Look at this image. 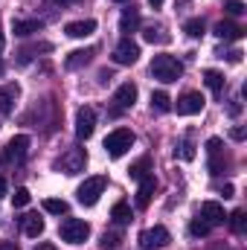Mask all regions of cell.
Returning <instances> with one entry per match:
<instances>
[{
	"mask_svg": "<svg viewBox=\"0 0 247 250\" xmlns=\"http://www.w3.org/2000/svg\"><path fill=\"white\" fill-rule=\"evenodd\" d=\"M154 189H157L154 175H145V178L140 181V189H137V207H140V209H145V207L151 204V198H154Z\"/></svg>",
	"mask_w": 247,
	"mask_h": 250,
	"instance_id": "4fadbf2b",
	"label": "cell"
},
{
	"mask_svg": "<svg viewBox=\"0 0 247 250\" xmlns=\"http://www.w3.org/2000/svg\"><path fill=\"white\" fill-rule=\"evenodd\" d=\"M0 195H6V181L0 178Z\"/></svg>",
	"mask_w": 247,
	"mask_h": 250,
	"instance_id": "b9f144b4",
	"label": "cell"
},
{
	"mask_svg": "<svg viewBox=\"0 0 247 250\" xmlns=\"http://www.w3.org/2000/svg\"><path fill=\"white\" fill-rule=\"evenodd\" d=\"M137 26H140V9L137 6L123 9V15H120V32H125V38H128L131 32H137Z\"/></svg>",
	"mask_w": 247,
	"mask_h": 250,
	"instance_id": "5bb4252c",
	"label": "cell"
},
{
	"mask_svg": "<svg viewBox=\"0 0 247 250\" xmlns=\"http://www.w3.org/2000/svg\"><path fill=\"white\" fill-rule=\"evenodd\" d=\"M3 47H6V38H3V21H0V53H3Z\"/></svg>",
	"mask_w": 247,
	"mask_h": 250,
	"instance_id": "60d3db41",
	"label": "cell"
},
{
	"mask_svg": "<svg viewBox=\"0 0 247 250\" xmlns=\"http://www.w3.org/2000/svg\"><path fill=\"white\" fill-rule=\"evenodd\" d=\"M38 250H56V248H53V245H41Z\"/></svg>",
	"mask_w": 247,
	"mask_h": 250,
	"instance_id": "ee69618b",
	"label": "cell"
},
{
	"mask_svg": "<svg viewBox=\"0 0 247 250\" xmlns=\"http://www.w3.org/2000/svg\"><path fill=\"white\" fill-rule=\"evenodd\" d=\"M111 79H114V76H111V70H102V73H99V82H102V84H105V82H111Z\"/></svg>",
	"mask_w": 247,
	"mask_h": 250,
	"instance_id": "8d00e7d4",
	"label": "cell"
},
{
	"mask_svg": "<svg viewBox=\"0 0 247 250\" xmlns=\"http://www.w3.org/2000/svg\"><path fill=\"white\" fill-rule=\"evenodd\" d=\"M64 32H67L70 38H87V35L96 32V21H73V23L64 26Z\"/></svg>",
	"mask_w": 247,
	"mask_h": 250,
	"instance_id": "9a60e30c",
	"label": "cell"
},
{
	"mask_svg": "<svg viewBox=\"0 0 247 250\" xmlns=\"http://www.w3.org/2000/svg\"><path fill=\"white\" fill-rule=\"evenodd\" d=\"M209 230H212V227H209V224H206L201 215H198V218H192V224H189V233H192L195 239H204V236H209Z\"/></svg>",
	"mask_w": 247,
	"mask_h": 250,
	"instance_id": "484cf974",
	"label": "cell"
},
{
	"mask_svg": "<svg viewBox=\"0 0 247 250\" xmlns=\"http://www.w3.org/2000/svg\"><path fill=\"white\" fill-rule=\"evenodd\" d=\"M148 169H151V160H148V157H140V160L128 169V178H131V181H143V178L148 175Z\"/></svg>",
	"mask_w": 247,
	"mask_h": 250,
	"instance_id": "cb8c5ba5",
	"label": "cell"
},
{
	"mask_svg": "<svg viewBox=\"0 0 247 250\" xmlns=\"http://www.w3.org/2000/svg\"><path fill=\"white\" fill-rule=\"evenodd\" d=\"M169 242H172V236H169V230L160 227V224L140 233V248L143 250H160V248H166Z\"/></svg>",
	"mask_w": 247,
	"mask_h": 250,
	"instance_id": "8992f818",
	"label": "cell"
},
{
	"mask_svg": "<svg viewBox=\"0 0 247 250\" xmlns=\"http://www.w3.org/2000/svg\"><path fill=\"white\" fill-rule=\"evenodd\" d=\"M84 166H87V154H84V148H67L64 151V157L59 160V169H62L64 175H79V172H84Z\"/></svg>",
	"mask_w": 247,
	"mask_h": 250,
	"instance_id": "5b68a950",
	"label": "cell"
},
{
	"mask_svg": "<svg viewBox=\"0 0 247 250\" xmlns=\"http://www.w3.org/2000/svg\"><path fill=\"white\" fill-rule=\"evenodd\" d=\"M18 99V84H3L0 87V114H12Z\"/></svg>",
	"mask_w": 247,
	"mask_h": 250,
	"instance_id": "d6986e66",
	"label": "cell"
},
{
	"mask_svg": "<svg viewBox=\"0 0 247 250\" xmlns=\"http://www.w3.org/2000/svg\"><path fill=\"white\" fill-rule=\"evenodd\" d=\"M99 245H102V250H117L120 248V236L117 233H102V242Z\"/></svg>",
	"mask_w": 247,
	"mask_h": 250,
	"instance_id": "4dcf8cb0",
	"label": "cell"
},
{
	"mask_svg": "<svg viewBox=\"0 0 247 250\" xmlns=\"http://www.w3.org/2000/svg\"><path fill=\"white\" fill-rule=\"evenodd\" d=\"M178 157H181V160H195V146H192V140H184V143L178 146Z\"/></svg>",
	"mask_w": 247,
	"mask_h": 250,
	"instance_id": "f546056e",
	"label": "cell"
},
{
	"mask_svg": "<svg viewBox=\"0 0 247 250\" xmlns=\"http://www.w3.org/2000/svg\"><path fill=\"white\" fill-rule=\"evenodd\" d=\"M26 148H29V137H26V134H18V137H12V140L6 143L3 157H6L9 163H21V160L26 157Z\"/></svg>",
	"mask_w": 247,
	"mask_h": 250,
	"instance_id": "9c48e42d",
	"label": "cell"
},
{
	"mask_svg": "<svg viewBox=\"0 0 247 250\" xmlns=\"http://www.w3.org/2000/svg\"><path fill=\"white\" fill-rule=\"evenodd\" d=\"M230 137H233V140H245V131H242V128H233Z\"/></svg>",
	"mask_w": 247,
	"mask_h": 250,
	"instance_id": "74e56055",
	"label": "cell"
},
{
	"mask_svg": "<svg viewBox=\"0 0 247 250\" xmlns=\"http://www.w3.org/2000/svg\"><path fill=\"white\" fill-rule=\"evenodd\" d=\"M227 221H230V230H233V233H239V236H242V233H245V230H247V218H245V209H236V212H233V215H230Z\"/></svg>",
	"mask_w": 247,
	"mask_h": 250,
	"instance_id": "d4e9b609",
	"label": "cell"
},
{
	"mask_svg": "<svg viewBox=\"0 0 247 250\" xmlns=\"http://www.w3.org/2000/svg\"><path fill=\"white\" fill-rule=\"evenodd\" d=\"M134 102H137V84H134V82L120 84L117 93H114V114H120V111H131Z\"/></svg>",
	"mask_w": 247,
	"mask_h": 250,
	"instance_id": "52a82bcc",
	"label": "cell"
},
{
	"mask_svg": "<svg viewBox=\"0 0 247 250\" xmlns=\"http://www.w3.org/2000/svg\"><path fill=\"white\" fill-rule=\"evenodd\" d=\"M221 195H224V198H233V187H230V184H227V187L221 189Z\"/></svg>",
	"mask_w": 247,
	"mask_h": 250,
	"instance_id": "ab89813d",
	"label": "cell"
},
{
	"mask_svg": "<svg viewBox=\"0 0 247 250\" xmlns=\"http://www.w3.org/2000/svg\"><path fill=\"white\" fill-rule=\"evenodd\" d=\"M204 82H206V87H209L215 96L224 93V76H221L218 70H206V73H204Z\"/></svg>",
	"mask_w": 247,
	"mask_h": 250,
	"instance_id": "44dd1931",
	"label": "cell"
},
{
	"mask_svg": "<svg viewBox=\"0 0 247 250\" xmlns=\"http://www.w3.org/2000/svg\"><path fill=\"white\" fill-rule=\"evenodd\" d=\"M151 76H154L157 82H163V84H172V82H178V79L184 76V64L178 62L175 56L160 53V56L151 59Z\"/></svg>",
	"mask_w": 247,
	"mask_h": 250,
	"instance_id": "6da1fadb",
	"label": "cell"
},
{
	"mask_svg": "<svg viewBox=\"0 0 247 250\" xmlns=\"http://www.w3.org/2000/svg\"><path fill=\"white\" fill-rule=\"evenodd\" d=\"M93 128H96V111L90 105L79 108V114H76V137L79 140H87L93 134Z\"/></svg>",
	"mask_w": 247,
	"mask_h": 250,
	"instance_id": "ba28073f",
	"label": "cell"
},
{
	"mask_svg": "<svg viewBox=\"0 0 247 250\" xmlns=\"http://www.w3.org/2000/svg\"><path fill=\"white\" fill-rule=\"evenodd\" d=\"M151 111H157V114H166V111H172V99H169V93H163V90L151 93Z\"/></svg>",
	"mask_w": 247,
	"mask_h": 250,
	"instance_id": "603a6c76",
	"label": "cell"
},
{
	"mask_svg": "<svg viewBox=\"0 0 247 250\" xmlns=\"http://www.w3.org/2000/svg\"><path fill=\"white\" fill-rule=\"evenodd\" d=\"M201 218H204L209 227H215V224H224V221H227L224 207H221L218 201H204V204H201Z\"/></svg>",
	"mask_w": 247,
	"mask_h": 250,
	"instance_id": "7c38bea8",
	"label": "cell"
},
{
	"mask_svg": "<svg viewBox=\"0 0 247 250\" xmlns=\"http://www.w3.org/2000/svg\"><path fill=\"white\" fill-rule=\"evenodd\" d=\"M184 32L189 38H201V35H204V21H201V18H189L184 23Z\"/></svg>",
	"mask_w": 247,
	"mask_h": 250,
	"instance_id": "4316f807",
	"label": "cell"
},
{
	"mask_svg": "<svg viewBox=\"0 0 247 250\" xmlns=\"http://www.w3.org/2000/svg\"><path fill=\"white\" fill-rule=\"evenodd\" d=\"M21 227H23V236L38 239V236L44 233V218H38L35 212H29V215H23V218H21Z\"/></svg>",
	"mask_w": 247,
	"mask_h": 250,
	"instance_id": "e0dca14e",
	"label": "cell"
},
{
	"mask_svg": "<svg viewBox=\"0 0 247 250\" xmlns=\"http://www.w3.org/2000/svg\"><path fill=\"white\" fill-rule=\"evenodd\" d=\"M148 3H151V6H154V9H157V6H160V3H163V0H148Z\"/></svg>",
	"mask_w": 247,
	"mask_h": 250,
	"instance_id": "7bdbcfd3",
	"label": "cell"
},
{
	"mask_svg": "<svg viewBox=\"0 0 247 250\" xmlns=\"http://www.w3.org/2000/svg\"><path fill=\"white\" fill-rule=\"evenodd\" d=\"M117 3H125V0H117Z\"/></svg>",
	"mask_w": 247,
	"mask_h": 250,
	"instance_id": "bcb514c9",
	"label": "cell"
},
{
	"mask_svg": "<svg viewBox=\"0 0 247 250\" xmlns=\"http://www.w3.org/2000/svg\"><path fill=\"white\" fill-rule=\"evenodd\" d=\"M242 56H245L242 50H233V53H227V59H230L233 64H239V62H242Z\"/></svg>",
	"mask_w": 247,
	"mask_h": 250,
	"instance_id": "e575fe53",
	"label": "cell"
},
{
	"mask_svg": "<svg viewBox=\"0 0 247 250\" xmlns=\"http://www.w3.org/2000/svg\"><path fill=\"white\" fill-rule=\"evenodd\" d=\"M44 209L50 215H67V201H59V198H47L44 201Z\"/></svg>",
	"mask_w": 247,
	"mask_h": 250,
	"instance_id": "83f0119b",
	"label": "cell"
},
{
	"mask_svg": "<svg viewBox=\"0 0 247 250\" xmlns=\"http://www.w3.org/2000/svg\"><path fill=\"white\" fill-rule=\"evenodd\" d=\"M215 151H221V140H218V137L206 140V154H215Z\"/></svg>",
	"mask_w": 247,
	"mask_h": 250,
	"instance_id": "836d02e7",
	"label": "cell"
},
{
	"mask_svg": "<svg viewBox=\"0 0 247 250\" xmlns=\"http://www.w3.org/2000/svg\"><path fill=\"white\" fill-rule=\"evenodd\" d=\"M56 3H62V6H64V3H73V0H56Z\"/></svg>",
	"mask_w": 247,
	"mask_h": 250,
	"instance_id": "f6af8a7d",
	"label": "cell"
},
{
	"mask_svg": "<svg viewBox=\"0 0 247 250\" xmlns=\"http://www.w3.org/2000/svg\"><path fill=\"white\" fill-rule=\"evenodd\" d=\"M41 29H44L41 21H15V35H21V38H29V35H35Z\"/></svg>",
	"mask_w": 247,
	"mask_h": 250,
	"instance_id": "ffe728a7",
	"label": "cell"
},
{
	"mask_svg": "<svg viewBox=\"0 0 247 250\" xmlns=\"http://www.w3.org/2000/svg\"><path fill=\"white\" fill-rule=\"evenodd\" d=\"M59 236L67 245H84L87 236H90V224L82 221V218H64L62 227H59Z\"/></svg>",
	"mask_w": 247,
	"mask_h": 250,
	"instance_id": "7a4b0ae2",
	"label": "cell"
},
{
	"mask_svg": "<svg viewBox=\"0 0 247 250\" xmlns=\"http://www.w3.org/2000/svg\"><path fill=\"white\" fill-rule=\"evenodd\" d=\"M140 59V47L131 41V38H123L117 47H114V62L117 64H137Z\"/></svg>",
	"mask_w": 247,
	"mask_h": 250,
	"instance_id": "30bf717a",
	"label": "cell"
},
{
	"mask_svg": "<svg viewBox=\"0 0 247 250\" xmlns=\"http://www.w3.org/2000/svg\"><path fill=\"white\" fill-rule=\"evenodd\" d=\"M93 53H96V50H90V47H87V50H73V53H70V56L64 59V67H67V70H79V67L90 64Z\"/></svg>",
	"mask_w": 247,
	"mask_h": 250,
	"instance_id": "ac0fdd59",
	"label": "cell"
},
{
	"mask_svg": "<svg viewBox=\"0 0 247 250\" xmlns=\"http://www.w3.org/2000/svg\"><path fill=\"white\" fill-rule=\"evenodd\" d=\"M38 50H53V47H50V44H44V47H38ZM29 53H32V50H21V62H26V56H29Z\"/></svg>",
	"mask_w": 247,
	"mask_h": 250,
	"instance_id": "d590c367",
	"label": "cell"
},
{
	"mask_svg": "<svg viewBox=\"0 0 247 250\" xmlns=\"http://www.w3.org/2000/svg\"><path fill=\"white\" fill-rule=\"evenodd\" d=\"M111 218H114V224H120V227L131 224V207H128L125 201L114 204V209H111Z\"/></svg>",
	"mask_w": 247,
	"mask_h": 250,
	"instance_id": "7402d4cb",
	"label": "cell"
},
{
	"mask_svg": "<svg viewBox=\"0 0 247 250\" xmlns=\"http://www.w3.org/2000/svg\"><path fill=\"white\" fill-rule=\"evenodd\" d=\"M105 187H108V178H105V175L87 178L82 187L76 189V198H79V204H84V207H93V204L99 201V195L105 192Z\"/></svg>",
	"mask_w": 247,
	"mask_h": 250,
	"instance_id": "277c9868",
	"label": "cell"
},
{
	"mask_svg": "<svg viewBox=\"0 0 247 250\" xmlns=\"http://www.w3.org/2000/svg\"><path fill=\"white\" fill-rule=\"evenodd\" d=\"M29 198H32V195H29V189H15V195H12V204H15V207H26V204H29Z\"/></svg>",
	"mask_w": 247,
	"mask_h": 250,
	"instance_id": "d6a6232c",
	"label": "cell"
},
{
	"mask_svg": "<svg viewBox=\"0 0 247 250\" xmlns=\"http://www.w3.org/2000/svg\"><path fill=\"white\" fill-rule=\"evenodd\" d=\"M224 9H227V15H233V18H239V15H245V12H247L242 0H227V3H224Z\"/></svg>",
	"mask_w": 247,
	"mask_h": 250,
	"instance_id": "1f68e13d",
	"label": "cell"
},
{
	"mask_svg": "<svg viewBox=\"0 0 247 250\" xmlns=\"http://www.w3.org/2000/svg\"><path fill=\"white\" fill-rule=\"evenodd\" d=\"M0 250H21L15 242H0Z\"/></svg>",
	"mask_w": 247,
	"mask_h": 250,
	"instance_id": "f35d334b",
	"label": "cell"
},
{
	"mask_svg": "<svg viewBox=\"0 0 247 250\" xmlns=\"http://www.w3.org/2000/svg\"><path fill=\"white\" fill-rule=\"evenodd\" d=\"M215 35L221 41H239L245 35V29L239 23H233V21H221V23H215Z\"/></svg>",
	"mask_w": 247,
	"mask_h": 250,
	"instance_id": "2e32d148",
	"label": "cell"
},
{
	"mask_svg": "<svg viewBox=\"0 0 247 250\" xmlns=\"http://www.w3.org/2000/svg\"><path fill=\"white\" fill-rule=\"evenodd\" d=\"M134 146V131L131 128H117V131H111L108 137H105V151H108V157H123L125 151Z\"/></svg>",
	"mask_w": 247,
	"mask_h": 250,
	"instance_id": "3957f363",
	"label": "cell"
},
{
	"mask_svg": "<svg viewBox=\"0 0 247 250\" xmlns=\"http://www.w3.org/2000/svg\"><path fill=\"white\" fill-rule=\"evenodd\" d=\"M175 108H178L181 117H195V114L204 111V96H201V93H184Z\"/></svg>",
	"mask_w": 247,
	"mask_h": 250,
	"instance_id": "8fae6325",
	"label": "cell"
},
{
	"mask_svg": "<svg viewBox=\"0 0 247 250\" xmlns=\"http://www.w3.org/2000/svg\"><path fill=\"white\" fill-rule=\"evenodd\" d=\"M143 35H145V41H148V44H154V41H160V44H163V41H169V35H163V29H160V26H154V23H151V26H145V32H143Z\"/></svg>",
	"mask_w": 247,
	"mask_h": 250,
	"instance_id": "f1b7e54d",
	"label": "cell"
}]
</instances>
